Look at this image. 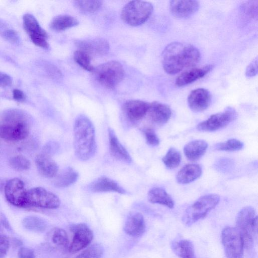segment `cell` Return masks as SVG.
Instances as JSON below:
<instances>
[{"label":"cell","instance_id":"obj_1","mask_svg":"<svg viewBox=\"0 0 258 258\" xmlns=\"http://www.w3.org/2000/svg\"><path fill=\"white\" fill-rule=\"evenodd\" d=\"M200 58V52L194 45L173 42L165 47L162 54V63L166 73L174 75L195 66Z\"/></svg>","mask_w":258,"mask_h":258},{"label":"cell","instance_id":"obj_2","mask_svg":"<svg viewBox=\"0 0 258 258\" xmlns=\"http://www.w3.org/2000/svg\"><path fill=\"white\" fill-rule=\"evenodd\" d=\"M30 130L27 114L18 109H10L0 115V138L10 142L26 139Z\"/></svg>","mask_w":258,"mask_h":258},{"label":"cell","instance_id":"obj_3","mask_svg":"<svg viewBox=\"0 0 258 258\" xmlns=\"http://www.w3.org/2000/svg\"><path fill=\"white\" fill-rule=\"evenodd\" d=\"M74 147L78 159L85 161L91 158L96 150L95 128L91 121L79 116L74 125Z\"/></svg>","mask_w":258,"mask_h":258},{"label":"cell","instance_id":"obj_4","mask_svg":"<svg viewBox=\"0 0 258 258\" xmlns=\"http://www.w3.org/2000/svg\"><path fill=\"white\" fill-rule=\"evenodd\" d=\"M236 225L242 237L244 248L251 249L257 231V218L254 209L250 206L242 208L237 215Z\"/></svg>","mask_w":258,"mask_h":258},{"label":"cell","instance_id":"obj_5","mask_svg":"<svg viewBox=\"0 0 258 258\" xmlns=\"http://www.w3.org/2000/svg\"><path fill=\"white\" fill-rule=\"evenodd\" d=\"M219 201L220 197L216 194H209L200 197L185 210L182 217L183 223L189 226L204 218Z\"/></svg>","mask_w":258,"mask_h":258},{"label":"cell","instance_id":"obj_6","mask_svg":"<svg viewBox=\"0 0 258 258\" xmlns=\"http://www.w3.org/2000/svg\"><path fill=\"white\" fill-rule=\"evenodd\" d=\"M96 80L106 88L112 89L123 79L124 71L118 61L112 60L97 66L93 71Z\"/></svg>","mask_w":258,"mask_h":258},{"label":"cell","instance_id":"obj_7","mask_svg":"<svg viewBox=\"0 0 258 258\" xmlns=\"http://www.w3.org/2000/svg\"><path fill=\"white\" fill-rule=\"evenodd\" d=\"M153 7L150 3L143 1H133L123 8L121 17L126 24L137 26L146 22L151 15Z\"/></svg>","mask_w":258,"mask_h":258},{"label":"cell","instance_id":"obj_8","mask_svg":"<svg viewBox=\"0 0 258 258\" xmlns=\"http://www.w3.org/2000/svg\"><path fill=\"white\" fill-rule=\"evenodd\" d=\"M60 204L59 198L43 187H35L27 191V207L53 209L58 208Z\"/></svg>","mask_w":258,"mask_h":258},{"label":"cell","instance_id":"obj_9","mask_svg":"<svg viewBox=\"0 0 258 258\" xmlns=\"http://www.w3.org/2000/svg\"><path fill=\"white\" fill-rule=\"evenodd\" d=\"M221 239L227 258H243V242L236 227L224 228L222 232Z\"/></svg>","mask_w":258,"mask_h":258},{"label":"cell","instance_id":"obj_10","mask_svg":"<svg viewBox=\"0 0 258 258\" xmlns=\"http://www.w3.org/2000/svg\"><path fill=\"white\" fill-rule=\"evenodd\" d=\"M237 116L236 110L231 107H227L223 111L212 115L207 119L200 122L197 128L202 132H214L227 126Z\"/></svg>","mask_w":258,"mask_h":258},{"label":"cell","instance_id":"obj_11","mask_svg":"<svg viewBox=\"0 0 258 258\" xmlns=\"http://www.w3.org/2000/svg\"><path fill=\"white\" fill-rule=\"evenodd\" d=\"M23 26L32 42L40 47L47 49V34L41 27L35 17L30 14H25L23 17Z\"/></svg>","mask_w":258,"mask_h":258},{"label":"cell","instance_id":"obj_12","mask_svg":"<svg viewBox=\"0 0 258 258\" xmlns=\"http://www.w3.org/2000/svg\"><path fill=\"white\" fill-rule=\"evenodd\" d=\"M27 191L24 182L18 178L9 180L5 186L6 199L10 204L18 207H27Z\"/></svg>","mask_w":258,"mask_h":258},{"label":"cell","instance_id":"obj_13","mask_svg":"<svg viewBox=\"0 0 258 258\" xmlns=\"http://www.w3.org/2000/svg\"><path fill=\"white\" fill-rule=\"evenodd\" d=\"M71 231L74 234L72 241L68 247L71 253H77L87 247L93 240V232L85 224L72 225Z\"/></svg>","mask_w":258,"mask_h":258},{"label":"cell","instance_id":"obj_14","mask_svg":"<svg viewBox=\"0 0 258 258\" xmlns=\"http://www.w3.org/2000/svg\"><path fill=\"white\" fill-rule=\"evenodd\" d=\"M79 50L91 56H102L109 49L108 41L103 38H93L79 40L76 43Z\"/></svg>","mask_w":258,"mask_h":258},{"label":"cell","instance_id":"obj_15","mask_svg":"<svg viewBox=\"0 0 258 258\" xmlns=\"http://www.w3.org/2000/svg\"><path fill=\"white\" fill-rule=\"evenodd\" d=\"M212 99L210 92L204 88H197L192 90L187 97V103L190 109L199 112L206 110L210 105Z\"/></svg>","mask_w":258,"mask_h":258},{"label":"cell","instance_id":"obj_16","mask_svg":"<svg viewBox=\"0 0 258 258\" xmlns=\"http://www.w3.org/2000/svg\"><path fill=\"white\" fill-rule=\"evenodd\" d=\"M199 7V2L197 1L174 0L170 2V10L172 14L180 19L186 18L192 15Z\"/></svg>","mask_w":258,"mask_h":258},{"label":"cell","instance_id":"obj_17","mask_svg":"<svg viewBox=\"0 0 258 258\" xmlns=\"http://www.w3.org/2000/svg\"><path fill=\"white\" fill-rule=\"evenodd\" d=\"M171 110L166 104L154 101L149 103L148 113L151 121L159 126L166 123L171 115Z\"/></svg>","mask_w":258,"mask_h":258},{"label":"cell","instance_id":"obj_18","mask_svg":"<svg viewBox=\"0 0 258 258\" xmlns=\"http://www.w3.org/2000/svg\"><path fill=\"white\" fill-rule=\"evenodd\" d=\"M149 103L139 100H132L125 103L123 110L127 117L131 121L142 119L148 113Z\"/></svg>","mask_w":258,"mask_h":258},{"label":"cell","instance_id":"obj_19","mask_svg":"<svg viewBox=\"0 0 258 258\" xmlns=\"http://www.w3.org/2000/svg\"><path fill=\"white\" fill-rule=\"evenodd\" d=\"M213 68V66L209 64L203 67L194 68L187 70L176 78L175 85L177 87H181L190 84L204 77L210 72Z\"/></svg>","mask_w":258,"mask_h":258},{"label":"cell","instance_id":"obj_20","mask_svg":"<svg viewBox=\"0 0 258 258\" xmlns=\"http://www.w3.org/2000/svg\"><path fill=\"white\" fill-rule=\"evenodd\" d=\"M125 232L133 237H140L144 233L146 224L143 216L140 213L131 214L124 226Z\"/></svg>","mask_w":258,"mask_h":258},{"label":"cell","instance_id":"obj_21","mask_svg":"<svg viewBox=\"0 0 258 258\" xmlns=\"http://www.w3.org/2000/svg\"><path fill=\"white\" fill-rule=\"evenodd\" d=\"M35 164L39 173L46 178H53L56 176L58 167L50 155L44 153L37 155Z\"/></svg>","mask_w":258,"mask_h":258},{"label":"cell","instance_id":"obj_22","mask_svg":"<svg viewBox=\"0 0 258 258\" xmlns=\"http://www.w3.org/2000/svg\"><path fill=\"white\" fill-rule=\"evenodd\" d=\"M90 189L95 192H115L125 194V190L117 182L105 176H101L93 181L89 186Z\"/></svg>","mask_w":258,"mask_h":258},{"label":"cell","instance_id":"obj_23","mask_svg":"<svg viewBox=\"0 0 258 258\" xmlns=\"http://www.w3.org/2000/svg\"><path fill=\"white\" fill-rule=\"evenodd\" d=\"M109 150L111 155L115 159L130 163L132 162L131 157L127 151L120 143L115 133L111 128L108 130Z\"/></svg>","mask_w":258,"mask_h":258},{"label":"cell","instance_id":"obj_24","mask_svg":"<svg viewBox=\"0 0 258 258\" xmlns=\"http://www.w3.org/2000/svg\"><path fill=\"white\" fill-rule=\"evenodd\" d=\"M202 173L201 166L197 164H188L183 166L176 175L177 182L187 184L199 178Z\"/></svg>","mask_w":258,"mask_h":258},{"label":"cell","instance_id":"obj_25","mask_svg":"<svg viewBox=\"0 0 258 258\" xmlns=\"http://www.w3.org/2000/svg\"><path fill=\"white\" fill-rule=\"evenodd\" d=\"M207 148L208 144L205 141L197 140L186 144L184 147L183 152L188 160L196 161L205 153Z\"/></svg>","mask_w":258,"mask_h":258},{"label":"cell","instance_id":"obj_26","mask_svg":"<svg viewBox=\"0 0 258 258\" xmlns=\"http://www.w3.org/2000/svg\"><path fill=\"white\" fill-rule=\"evenodd\" d=\"M148 201L153 204H158L172 209L174 203L170 196L163 188L156 187L151 189L148 193Z\"/></svg>","mask_w":258,"mask_h":258},{"label":"cell","instance_id":"obj_27","mask_svg":"<svg viewBox=\"0 0 258 258\" xmlns=\"http://www.w3.org/2000/svg\"><path fill=\"white\" fill-rule=\"evenodd\" d=\"M171 247L174 253L180 258H197L192 242L187 239L173 241Z\"/></svg>","mask_w":258,"mask_h":258},{"label":"cell","instance_id":"obj_28","mask_svg":"<svg viewBox=\"0 0 258 258\" xmlns=\"http://www.w3.org/2000/svg\"><path fill=\"white\" fill-rule=\"evenodd\" d=\"M78 173L73 168L68 167L56 175L54 185L58 187H68L78 179Z\"/></svg>","mask_w":258,"mask_h":258},{"label":"cell","instance_id":"obj_29","mask_svg":"<svg viewBox=\"0 0 258 258\" xmlns=\"http://www.w3.org/2000/svg\"><path fill=\"white\" fill-rule=\"evenodd\" d=\"M78 20L74 17L67 15H59L53 19L50 24V27L56 31H63L78 25Z\"/></svg>","mask_w":258,"mask_h":258},{"label":"cell","instance_id":"obj_30","mask_svg":"<svg viewBox=\"0 0 258 258\" xmlns=\"http://www.w3.org/2000/svg\"><path fill=\"white\" fill-rule=\"evenodd\" d=\"M50 241L54 246L60 249L69 247V238L66 231L59 228H55L49 234Z\"/></svg>","mask_w":258,"mask_h":258},{"label":"cell","instance_id":"obj_31","mask_svg":"<svg viewBox=\"0 0 258 258\" xmlns=\"http://www.w3.org/2000/svg\"><path fill=\"white\" fill-rule=\"evenodd\" d=\"M22 224L26 229L36 232H43L47 227V223L44 219L35 216L25 217Z\"/></svg>","mask_w":258,"mask_h":258},{"label":"cell","instance_id":"obj_32","mask_svg":"<svg viewBox=\"0 0 258 258\" xmlns=\"http://www.w3.org/2000/svg\"><path fill=\"white\" fill-rule=\"evenodd\" d=\"M162 161L168 168H175L178 166L180 163V154L175 148L171 147L162 158Z\"/></svg>","mask_w":258,"mask_h":258},{"label":"cell","instance_id":"obj_33","mask_svg":"<svg viewBox=\"0 0 258 258\" xmlns=\"http://www.w3.org/2000/svg\"><path fill=\"white\" fill-rule=\"evenodd\" d=\"M10 166L15 170L23 171L28 170L31 162L26 157L18 155L11 157L9 161Z\"/></svg>","mask_w":258,"mask_h":258},{"label":"cell","instance_id":"obj_34","mask_svg":"<svg viewBox=\"0 0 258 258\" xmlns=\"http://www.w3.org/2000/svg\"><path fill=\"white\" fill-rule=\"evenodd\" d=\"M103 252L102 245L99 243H95L87 247L76 258H100Z\"/></svg>","mask_w":258,"mask_h":258},{"label":"cell","instance_id":"obj_35","mask_svg":"<svg viewBox=\"0 0 258 258\" xmlns=\"http://www.w3.org/2000/svg\"><path fill=\"white\" fill-rule=\"evenodd\" d=\"M75 6L80 11L84 13H93L97 11L102 5V1H76L74 2Z\"/></svg>","mask_w":258,"mask_h":258},{"label":"cell","instance_id":"obj_36","mask_svg":"<svg viewBox=\"0 0 258 258\" xmlns=\"http://www.w3.org/2000/svg\"><path fill=\"white\" fill-rule=\"evenodd\" d=\"M243 147V143L235 139H231L223 142L218 143L214 146L215 150L224 151H238L242 149Z\"/></svg>","mask_w":258,"mask_h":258},{"label":"cell","instance_id":"obj_37","mask_svg":"<svg viewBox=\"0 0 258 258\" xmlns=\"http://www.w3.org/2000/svg\"><path fill=\"white\" fill-rule=\"evenodd\" d=\"M74 57L76 62L82 68L86 71L93 72L94 68L91 63V56L89 55L78 50L75 52Z\"/></svg>","mask_w":258,"mask_h":258},{"label":"cell","instance_id":"obj_38","mask_svg":"<svg viewBox=\"0 0 258 258\" xmlns=\"http://www.w3.org/2000/svg\"><path fill=\"white\" fill-rule=\"evenodd\" d=\"M214 168L219 172H227L230 171L234 167V162L232 160L223 158L219 159L214 165Z\"/></svg>","mask_w":258,"mask_h":258},{"label":"cell","instance_id":"obj_39","mask_svg":"<svg viewBox=\"0 0 258 258\" xmlns=\"http://www.w3.org/2000/svg\"><path fill=\"white\" fill-rule=\"evenodd\" d=\"M143 131L148 144L152 146H157L159 144V139L152 128H146Z\"/></svg>","mask_w":258,"mask_h":258},{"label":"cell","instance_id":"obj_40","mask_svg":"<svg viewBox=\"0 0 258 258\" xmlns=\"http://www.w3.org/2000/svg\"><path fill=\"white\" fill-rule=\"evenodd\" d=\"M5 39L9 42L19 44L20 43V38L18 34L11 28L6 29L1 34Z\"/></svg>","mask_w":258,"mask_h":258},{"label":"cell","instance_id":"obj_41","mask_svg":"<svg viewBox=\"0 0 258 258\" xmlns=\"http://www.w3.org/2000/svg\"><path fill=\"white\" fill-rule=\"evenodd\" d=\"M10 246V242L7 236L0 234V258H3L7 254Z\"/></svg>","mask_w":258,"mask_h":258},{"label":"cell","instance_id":"obj_42","mask_svg":"<svg viewBox=\"0 0 258 258\" xmlns=\"http://www.w3.org/2000/svg\"><path fill=\"white\" fill-rule=\"evenodd\" d=\"M257 73V58L254 59L247 66L245 71V76L252 77L255 76Z\"/></svg>","mask_w":258,"mask_h":258},{"label":"cell","instance_id":"obj_43","mask_svg":"<svg viewBox=\"0 0 258 258\" xmlns=\"http://www.w3.org/2000/svg\"><path fill=\"white\" fill-rule=\"evenodd\" d=\"M18 255L19 258H35L34 251L28 247H22L18 251Z\"/></svg>","mask_w":258,"mask_h":258},{"label":"cell","instance_id":"obj_44","mask_svg":"<svg viewBox=\"0 0 258 258\" xmlns=\"http://www.w3.org/2000/svg\"><path fill=\"white\" fill-rule=\"evenodd\" d=\"M13 80L11 76L8 74L0 72V87L6 88L12 85Z\"/></svg>","mask_w":258,"mask_h":258},{"label":"cell","instance_id":"obj_45","mask_svg":"<svg viewBox=\"0 0 258 258\" xmlns=\"http://www.w3.org/2000/svg\"><path fill=\"white\" fill-rule=\"evenodd\" d=\"M58 145L54 142H50L44 147L43 153L50 155V154L54 152L57 149Z\"/></svg>","mask_w":258,"mask_h":258},{"label":"cell","instance_id":"obj_46","mask_svg":"<svg viewBox=\"0 0 258 258\" xmlns=\"http://www.w3.org/2000/svg\"><path fill=\"white\" fill-rule=\"evenodd\" d=\"M13 98L17 101L21 102L25 99L26 96L21 90L15 89L13 91Z\"/></svg>","mask_w":258,"mask_h":258},{"label":"cell","instance_id":"obj_47","mask_svg":"<svg viewBox=\"0 0 258 258\" xmlns=\"http://www.w3.org/2000/svg\"><path fill=\"white\" fill-rule=\"evenodd\" d=\"M0 219L2 221V223L4 224V225L8 229L10 228V226L9 225V223L6 219V218L4 216V215H0Z\"/></svg>","mask_w":258,"mask_h":258},{"label":"cell","instance_id":"obj_48","mask_svg":"<svg viewBox=\"0 0 258 258\" xmlns=\"http://www.w3.org/2000/svg\"><path fill=\"white\" fill-rule=\"evenodd\" d=\"M7 28V25L0 20V34H1Z\"/></svg>","mask_w":258,"mask_h":258}]
</instances>
